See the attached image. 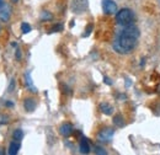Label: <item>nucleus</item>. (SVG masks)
Listing matches in <instances>:
<instances>
[{
  "mask_svg": "<svg viewBox=\"0 0 160 155\" xmlns=\"http://www.w3.org/2000/svg\"><path fill=\"white\" fill-rule=\"evenodd\" d=\"M139 36V28L134 26V23L129 26H124L118 32L117 37L112 44L115 52H117L118 54H129L137 47Z\"/></svg>",
  "mask_w": 160,
  "mask_h": 155,
  "instance_id": "obj_1",
  "label": "nucleus"
},
{
  "mask_svg": "<svg viewBox=\"0 0 160 155\" xmlns=\"http://www.w3.org/2000/svg\"><path fill=\"white\" fill-rule=\"evenodd\" d=\"M136 21V15L134 12L128 9V8H124V9H121L116 12V22L121 25L122 27L124 26H129V25H133Z\"/></svg>",
  "mask_w": 160,
  "mask_h": 155,
  "instance_id": "obj_2",
  "label": "nucleus"
},
{
  "mask_svg": "<svg viewBox=\"0 0 160 155\" xmlns=\"http://www.w3.org/2000/svg\"><path fill=\"white\" fill-rule=\"evenodd\" d=\"M115 134V131L110 127H106V128H102L100 132L98 133V140L102 143V144H106V143H110L113 138Z\"/></svg>",
  "mask_w": 160,
  "mask_h": 155,
  "instance_id": "obj_3",
  "label": "nucleus"
},
{
  "mask_svg": "<svg viewBox=\"0 0 160 155\" xmlns=\"http://www.w3.org/2000/svg\"><path fill=\"white\" fill-rule=\"evenodd\" d=\"M89 6V1L88 0H73L70 9L74 14H82L84 11L88 10Z\"/></svg>",
  "mask_w": 160,
  "mask_h": 155,
  "instance_id": "obj_4",
  "label": "nucleus"
},
{
  "mask_svg": "<svg viewBox=\"0 0 160 155\" xmlns=\"http://www.w3.org/2000/svg\"><path fill=\"white\" fill-rule=\"evenodd\" d=\"M102 11L106 15H115L117 12V4L115 0H102Z\"/></svg>",
  "mask_w": 160,
  "mask_h": 155,
  "instance_id": "obj_5",
  "label": "nucleus"
},
{
  "mask_svg": "<svg viewBox=\"0 0 160 155\" xmlns=\"http://www.w3.org/2000/svg\"><path fill=\"white\" fill-rule=\"evenodd\" d=\"M59 133H60V136H63L64 138H69V137L74 133L73 124H72V123H69V122H65V123L60 124Z\"/></svg>",
  "mask_w": 160,
  "mask_h": 155,
  "instance_id": "obj_6",
  "label": "nucleus"
},
{
  "mask_svg": "<svg viewBox=\"0 0 160 155\" xmlns=\"http://www.w3.org/2000/svg\"><path fill=\"white\" fill-rule=\"evenodd\" d=\"M23 107L27 112H33L36 110V100L32 97H26L23 100Z\"/></svg>",
  "mask_w": 160,
  "mask_h": 155,
  "instance_id": "obj_7",
  "label": "nucleus"
},
{
  "mask_svg": "<svg viewBox=\"0 0 160 155\" xmlns=\"http://www.w3.org/2000/svg\"><path fill=\"white\" fill-rule=\"evenodd\" d=\"M20 148H21L20 142L14 139V140L10 143V145H9V149H8V154H9V155H16L18 153H19Z\"/></svg>",
  "mask_w": 160,
  "mask_h": 155,
  "instance_id": "obj_8",
  "label": "nucleus"
},
{
  "mask_svg": "<svg viewBox=\"0 0 160 155\" xmlns=\"http://www.w3.org/2000/svg\"><path fill=\"white\" fill-rule=\"evenodd\" d=\"M99 108H100L101 112H102L103 115H106V116H111V115L113 113V107H112L108 102H102V103H100Z\"/></svg>",
  "mask_w": 160,
  "mask_h": 155,
  "instance_id": "obj_9",
  "label": "nucleus"
},
{
  "mask_svg": "<svg viewBox=\"0 0 160 155\" xmlns=\"http://www.w3.org/2000/svg\"><path fill=\"white\" fill-rule=\"evenodd\" d=\"M79 150L81 154H89L90 153V144L86 138H81L79 144Z\"/></svg>",
  "mask_w": 160,
  "mask_h": 155,
  "instance_id": "obj_10",
  "label": "nucleus"
},
{
  "mask_svg": "<svg viewBox=\"0 0 160 155\" xmlns=\"http://www.w3.org/2000/svg\"><path fill=\"white\" fill-rule=\"evenodd\" d=\"M10 16H11V10H10V8H9V6H4V9L0 10V20H1L2 22H6V21H9Z\"/></svg>",
  "mask_w": 160,
  "mask_h": 155,
  "instance_id": "obj_11",
  "label": "nucleus"
},
{
  "mask_svg": "<svg viewBox=\"0 0 160 155\" xmlns=\"http://www.w3.org/2000/svg\"><path fill=\"white\" fill-rule=\"evenodd\" d=\"M25 80H26V85H27V88L31 90V92H37V88L33 85V81H32V79H31V73L30 72H27L26 74H25Z\"/></svg>",
  "mask_w": 160,
  "mask_h": 155,
  "instance_id": "obj_12",
  "label": "nucleus"
},
{
  "mask_svg": "<svg viewBox=\"0 0 160 155\" xmlns=\"http://www.w3.org/2000/svg\"><path fill=\"white\" fill-rule=\"evenodd\" d=\"M113 124L118 128H122L124 126V118L121 113H117V115L113 116Z\"/></svg>",
  "mask_w": 160,
  "mask_h": 155,
  "instance_id": "obj_13",
  "label": "nucleus"
},
{
  "mask_svg": "<svg viewBox=\"0 0 160 155\" xmlns=\"http://www.w3.org/2000/svg\"><path fill=\"white\" fill-rule=\"evenodd\" d=\"M12 139L21 142L23 139V131L22 129H15L14 133H12Z\"/></svg>",
  "mask_w": 160,
  "mask_h": 155,
  "instance_id": "obj_14",
  "label": "nucleus"
},
{
  "mask_svg": "<svg viewBox=\"0 0 160 155\" xmlns=\"http://www.w3.org/2000/svg\"><path fill=\"white\" fill-rule=\"evenodd\" d=\"M31 30H32V27H31V25L30 23H27V22H22L21 23V31H22V33H30L31 32Z\"/></svg>",
  "mask_w": 160,
  "mask_h": 155,
  "instance_id": "obj_15",
  "label": "nucleus"
},
{
  "mask_svg": "<svg viewBox=\"0 0 160 155\" xmlns=\"http://www.w3.org/2000/svg\"><path fill=\"white\" fill-rule=\"evenodd\" d=\"M52 19H53V15L49 11H42V14H41V20L42 21H51Z\"/></svg>",
  "mask_w": 160,
  "mask_h": 155,
  "instance_id": "obj_16",
  "label": "nucleus"
},
{
  "mask_svg": "<svg viewBox=\"0 0 160 155\" xmlns=\"http://www.w3.org/2000/svg\"><path fill=\"white\" fill-rule=\"evenodd\" d=\"M63 30V25L62 23H56L54 26H52L49 28V33H54V32H60Z\"/></svg>",
  "mask_w": 160,
  "mask_h": 155,
  "instance_id": "obj_17",
  "label": "nucleus"
},
{
  "mask_svg": "<svg viewBox=\"0 0 160 155\" xmlns=\"http://www.w3.org/2000/svg\"><path fill=\"white\" fill-rule=\"evenodd\" d=\"M94 152H95V154H98V155H106L107 154V152H106L102 147H100V145H95V147H94Z\"/></svg>",
  "mask_w": 160,
  "mask_h": 155,
  "instance_id": "obj_18",
  "label": "nucleus"
},
{
  "mask_svg": "<svg viewBox=\"0 0 160 155\" xmlns=\"http://www.w3.org/2000/svg\"><path fill=\"white\" fill-rule=\"evenodd\" d=\"M10 122V117L5 113H0V124H8Z\"/></svg>",
  "mask_w": 160,
  "mask_h": 155,
  "instance_id": "obj_19",
  "label": "nucleus"
},
{
  "mask_svg": "<svg viewBox=\"0 0 160 155\" xmlns=\"http://www.w3.org/2000/svg\"><path fill=\"white\" fill-rule=\"evenodd\" d=\"M92 30H94V25H92V23H89V25L86 26V30H85V33L82 35V37H88V36H90L91 32H92Z\"/></svg>",
  "mask_w": 160,
  "mask_h": 155,
  "instance_id": "obj_20",
  "label": "nucleus"
},
{
  "mask_svg": "<svg viewBox=\"0 0 160 155\" xmlns=\"http://www.w3.org/2000/svg\"><path fill=\"white\" fill-rule=\"evenodd\" d=\"M15 86H16V80L12 78L11 81H10V85H9V88H8V92H12L14 89H15Z\"/></svg>",
  "mask_w": 160,
  "mask_h": 155,
  "instance_id": "obj_21",
  "label": "nucleus"
},
{
  "mask_svg": "<svg viewBox=\"0 0 160 155\" xmlns=\"http://www.w3.org/2000/svg\"><path fill=\"white\" fill-rule=\"evenodd\" d=\"M103 81H105V84H106V85H112V81H111V79H110L108 77L103 78Z\"/></svg>",
  "mask_w": 160,
  "mask_h": 155,
  "instance_id": "obj_22",
  "label": "nucleus"
},
{
  "mask_svg": "<svg viewBox=\"0 0 160 155\" xmlns=\"http://www.w3.org/2000/svg\"><path fill=\"white\" fill-rule=\"evenodd\" d=\"M15 56H16V59H18V60H20L21 59V51L19 49V48L16 49V54H15Z\"/></svg>",
  "mask_w": 160,
  "mask_h": 155,
  "instance_id": "obj_23",
  "label": "nucleus"
},
{
  "mask_svg": "<svg viewBox=\"0 0 160 155\" xmlns=\"http://www.w3.org/2000/svg\"><path fill=\"white\" fill-rule=\"evenodd\" d=\"M5 106L6 107H14V102L12 101H6L5 102Z\"/></svg>",
  "mask_w": 160,
  "mask_h": 155,
  "instance_id": "obj_24",
  "label": "nucleus"
},
{
  "mask_svg": "<svg viewBox=\"0 0 160 155\" xmlns=\"http://www.w3.org/2000/svg\"><path fill=\"white\" fill-rule=\"evenodd\" d=\"M5 6V1L4 0H0V9H2Z\"/></svg>",
  "mask_w": 160,
  "mask_h": 155,
  "instance_id": "obj_25",
  "label": "nucleus"
},
{
  "mask_svg": "<svg viewBox=\"0 0 160 155\" xmlns=\"http://www.w3.org/2000/svg\"><path fill=\"white\" fill-rule=\"evenodd\" d=\"M5 154V149L4 148H0V155H4Z\"/></svg>",
  "mask_w": 160,
  "mask_h": 155,
  "instance_id": "obj_26",
  "label": "nucleus"
},
{
  "mask_svg": "<svg viewBox=\"0 0 160 155\" xmlns=\"http://www.w3.org/2000/svg\"><path fill=\"white\" fill-rule=\"evenodd\" d=\"M11 46L15 47V48H18V43H16V42H11Z\"/></svg>",
  "mask_w": 160,
  "mask_h": 155,
  "instance_id": "obj_27",
  "label": "nucleus"
},
{
  "mask_svg": "<svg viewBox=\"0 0 160 155\" xmlns=\"http://www.w3.org/2000/svg\"><path fill=\"white\" fill-rule=\"evenodd\" d=\"M11 1H12L14 4H16V2H19V0H11Z\"/></svg>",
  "mask_w": 160,
  "mask_h": 155,
  "instance_id": "obj_28",
  "label": "nucleus"
}]
</instances>
